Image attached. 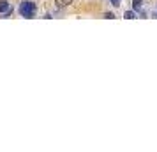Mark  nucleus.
I'll list each match as a JSON object with an SVG mask.
<instances>
[{"instance_id":"2","label":"nucleus","mask_w":157,"mask_h":152,"mask_svg":"<svg viewBox=\"0 0 157 152\" xmlns=\"http://www.w3.org/2000/svg\"><path fill=\"white\" fill-rule=\"evenodd\" d=\"M7 11H11V6H9L7 0H0V13H7Z\"/></svg>"},{"instance_id":"5","label":"nucleus","mask_w":157,"mask_h":152,"mask_svg":"<svg viewBox=\"0 0 157 152\" xmlns=\"http://www.w3.org/2000/svg\"><path fill=\"white\" fill-rule=\"evenodd\" d=\"M125 18H127V20H132V18H134V13H127V11H125Z\"/></svg>"},{"instance_id":"4","label":"nucleus","mask_w":157,"mask_h":152,"mask_svg":"<svg viewBox=\"0 0 157 152\" xmlns=\"http://www.w3.org/2000/svg\"><path fill=\"white\" fill-rule=\"evenodd\" d=\"M132 7H134V11H141V0H134Z\"/></svg>"},{"instance_id":"1","label":"nucleus","mask_w":157,"mask_h":152,"mask_svg":"<svg viewBox=\"0 0 157 152\" xmlns=\"http://www.w3.org/2000/svg\"><path fill=\"white\" fill-rule=\"evenodd\" d=\"M36 11H37V7H36V4L34 2H21V6H20V14L23 16V18H34L36 16Z\"/></svg>"},{"instance_id":"6","label":"nucleus","mask_w":157,"mask_h":152,"mask_svg":"<svg viewBox=\"0 0 157 152\" xmlns=\"http://www.w3.org/2000/svg\"><path fill=\"white\" fill-rule=\"evenodd\" d=\"M109 2L113 4L115 7H118V6H120V2H122V0H109Z\"/></svg>"},{"instance_id":"3","label":"nucleus","mask_w":157,"mask_h":152,"mask_svg":"<svg viewBox=\"0 0 157 152\" xmlns=\"http://www.w3.org/2000/svg\"><path fill=\"white\" fill-rule=\"evenodd\" d=\"M55 4H57L58 7H65V6L72 4V0H55Z\"/></svg>"}]
</instances>
